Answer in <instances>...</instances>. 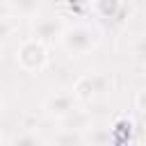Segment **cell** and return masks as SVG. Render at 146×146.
<instances>
[{"mask_svg": "<svg viewBox=\"0 0 146 146\" xmlns=\"http://www.w3.org/2000/svg\"><path fill=\"white\" fill-rule=\"evenodd\" d=\"M57 43L64 48V52H68L71 57H84L89 52H94L100 46V30L87 23H73V25H64Z\"/></svg>", "mask_w": 146, "mask_h": 146, "instance_id": "6da1fadb", "label": "cell"}, {"mask_svg": "<svg viewBox=\"0 0 146 146\" xmlns=\"http://www.w3.org/2000/svg\"><path fill=\"white\" fill-rule=\"evenodd\" d=\"M14 57H16L18 68L25 71V73H32V75L43 73V71L48 68V64H50L48 46H43L41 41L32 39V36H27V39H23V41L18 43Z\"/></svg>", "mask_w": 146, "mask_h": 146, "instance_id": "7a4b0ae2", "label": "cell"}, {"mask_svg": "<svg viewBox=\"0 0 146 146\" xmlns=\"http://www.w3.org/2000/svg\"><path fill=\"white\" fill-rule=\"evenodd\" d=\"M114 82L107 73H87V75H80L73 84V96L80 105H87V103H94L103 96H107L112 91Z\"/></svg>", "mask_w": 146, "mask_h": 146, "instance_id": "3957f363", "label": "cell"}, {"mask_svg": "<svg viewBox=\"0 0 146 146\" xmlns=\"http://www.w3.org/2000/svg\"><path fill=\"white\" fill-rule=\"evenodd\" d=\"M64 21L59 16H43V14H36L34 18H30V36L41 41L43 46H50L59 39L62 30H64Z\"/></svg>", "mask_w": 146, "mask_h": 146, "instance_id": "277c9868", "label": "cell"}, {"mask_svg": "<svg viewBox=\"0 0 146 146\" xmlns=\"http://www.w3.org/2000/svg\"><path fill=\"white\" fill-rule=\"evenodd\" d=\"M78 105H80V103L75 100L73 91H50V94L43 98L41 110H43V114H46L48 119L62 121V119H66Z\"/></svg>", "mask_w": 146, "mask_h": 146, "instance_id": "5b68a950", "label": "cell"}, {"mask_svg": "<svg viewBox=\"0 0 146 146\" xmlns=\"http://www.w3.org/2000/svg\"><path fill=\"white\" fill-rule=\"evenodd\" d=\"M9 16L14 18H34L36 14L43 11L46 0H5Z\"/></svg>", "mask_w": 146, "mask_h": 146, "instance_id": "8992f818", "label": "cell"}, {"mask_svg": "<svg viewBox=\"0 0 146 146\" xmlns=\"http://www.w3.org/2000/svg\"><path fill=\"white\" fill-rule=\"evenodd\" d=\"M50 141L57 144V146H80V144H84V130L64 125V128H59V130L52 135Z\"/></svg>", "mask_w": 146, "mask_h": 146, "instance_id": "52a82bcc", "label": "cell"}, {"mask_svg": "<svg viewBox=\"0 0 146 146\" xmlns=\"http://www.w3.org/2000/svg\"><path fill=\"white\" fill-rule=\"evenodd\" d=\"M84 144H91V146H110V144H114L112 130L110 128H94V123H91L84 130Z\"/></svg>", "mask_w": 146, "mask_h": 146, "instance_id": "ba28073f", "label": "cell"}, {"mask_svg": "<svg viewBox=\"0 0 146 146\" xmlns=\"http://www.w3.org/2000/svg\"><path fill=\"white\" fill-rule=\"evenodd\" d=\"M96 14L100 18H119V14L123 11V0H91Z\"/></svg>", "mask_w": 146, "mask_h": 146, "instance_id": "9c48e42d", "label": "cell"}, {"mask_svg": "<svg viewBox=\"0 0 146 146\" xmlns=\"http://www.w3.org/2000/svg\"><path fill=\"white\" fill-rule=\"evenodd\" d=\"M132 128H135V121H132L128 114H121V116H116V119H114V123L110 125L114 141H123V139H125V137L132 132Z\"/></svg>", "mask_w": 146, "mask_h": 146, "instance_id": "30bf717a", "label": "cell"}, {"mask_svg": "<svg viewBox=\"0 0 146 146\" xmlns=\"http://www.w3.org/2000/svg\"><path fill=\"white\" fill-rule=\"evenodd\" d=\"M9 141H11V144H18V146H36V144H43L46 139L36 132V128H23V130L16 132Z\"/></svg>", "mask_w": 146, "mask_h": 146, "instance_id": "8fae6325", "label": "cell"}, {"mask_svg": "<svg viewBox=\"0 0 146 146\" xmlns=\"http://www.w3.org/2000/svg\"><path fill=\"white\" fill-rule=\"evenodd\" d=\"M16 32H18V23L14 21V16H0V46L7 43Z\"/></svg>", "mask_w": 146, "mask_h": 146, "instance_id": "7c38bea8", "label": "cell"}, {"mask_svg": "<svg viewBox=\"0 0 146 146\" xmlns=\"http://www.w3.org/2000/svg\"><path fill=\"white\" fill-rule=\"evenodd\" d=\"M130 55H132V59H135V62H137L139 66L144 64V36H141V34H137V36H135Z\"/></svg>", "mask_w": 146, "mask_h": 146, "instance_id": "4fadbf2b", "label": "cell"}, {"mask_svg": "<svg viewBox=\"0 0 146 146\" xmlns=\"http://www.w3.org/2000/svg\"><path fill=\"white\" fill-rule=\"evenodd\" d=\"M144 96H146V91H144V89H139V91H137V96H135V112H137V116H141V114H144Z\"/></svg>", "mask_w": 146, "mask_h": 146, "instance_id": "5bb4252c", "label": "cell"}, {"mask_svg": "<svg viewBox=\"0 0 146 146\" xmlns=\"http://www.w3.org/2000/svg\"><path fill=\"white\" fill-rule=\"evenodd\" d=\"M2 110H5V98H2V94H0V114H2Z\"/></svg>", "mask_w": 146, "mask_h": 146, "instance_id": "9a60e30c", "label": "cell"}, {"mask_svg": "<svg viewBox=\"0 0 146 146\" xmlns=\"http://www.w3.org/2000/svg\"><path fill=\"white\" fill-rule=\"evenodd\" d=\"M0 141H2V135H0Z\"/></svg>", "mask_w": 146, "mask_h": 146, "instance_id": "2e32d148", "label": "cell"}]
</instances>
